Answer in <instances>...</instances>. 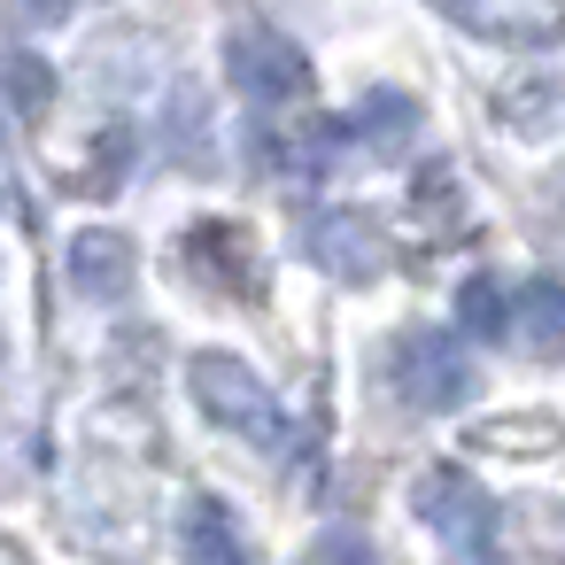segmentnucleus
<instances>
[{"mask_svg": "<svg viewBox=\"0 0 565 565\" xmlns=\"http://www.w3.org/2000/svg\"><path fill=\"white\" fill-rule=\"evenodd\" d=\"M457 326L472 333V341H511L519 333V318H511V287L503 279H465V295H457Z\"/></svg>", "mask_w": 565, "mask_h": 565, "instance_id": "9", "label": "nucleus"}, {"mask_svg": "<svg viewBox=\"0 0 565 565\" xmlns=\"http://www.w3.org/2000/svg\"><path fill=\"white\" fill-rule=\"evenodd\" d=\"M179 542H186V565H256V550H248L225 495H194L186 519H179Z\"/></svg>", "mask_w": 565, "mask_h": 565, "instance_id": "7", "label": "nucleus"}, {"mask_svg": "<svg viewBox=\"0 0 565 565\" xmlns=\"http://www.w3.org/2000/svg\"><path fill=\"white\" fill-rule=\"evenodd\" d=\"M0 78H9L17 117H40V109L55 102V78H47V63H40V55H9V71H0Z\"/></svg>", "mask_w": 565, "mask_h": 565, "instance_id": "11", "label": "nucleus"}, {"mask_svg": "<svg viewBox=\"0 0 565 565\" xmlns=\"http://www.w3.org/2000/svg\"><path fill=\"white\" fill-rule=\"evenodd\" d=\"M71 287H78L86 302H125V295H132V241L109 233V225L78 233V241H71Z\"/></svg>", "mask_w": 565, "mask_h": 565, "instance_id": "6", "label": "nucleus"}, {"mask_svg": "<svg viewBox=\"0 0 565 565\" xmlns=\"http://www.w3.org/2000/svg\"><path fill=\"white\" fill-rule=\"evenodd\" d=\"M411 511L426 519V534L449 550V557H465V565H488V550H495V534H503V511H495V495L472 480V472H457V465H434V472H418V488H411Z\"/></svg>", "mask_w": 565, "mask_h": 565, "instance_id": "1", "label": "nucleus"}, {"mask_svg": "<svg viewBox=\"0 0 565 565\" xmlns=\"http://www.w3.org/2000/svg\"><path fill=\"white\" fill-rule=\"evenodd\" d=\"M387 380H395V395H403L411 411H457V403H472V387H480L465 341L441 333V326H411V333L387 349Z\"/></svg>", "mask_w": 565, "mask_h": 565, "instance_id": "3", "label": "nucleus"}, {"mask_svg": "<svg viewBox=\"0 0 565 565\" xmlns=\"http://www.w3.org/2000/svg\"><path fill=\"white\" fill-rule=\"evenodd\" d=\"M186 387H194V403H202L210 426H225V434H241L256 449H287V411H279V395L241 356H194Z\"/></svg>", "mask_w": 565, "mask_h": 565, "instance_id": "2", "label": "nucleus"}, {"mask_svg": "<svg viewBox=\"0 0 565 565\" xmlns=\"http://www.w3.org/2000/svg\"><path fill=\"white\" fill-rule=\"evenodd\" d=\"M225 71H233V86H241L248 102H264V109L310 94V55H302L295 40H279V32H233Z\"/></svg>", "mask_w": 565, "mask_h": 565, "instance_id": "4", "label": "nucleus"}, {"mask_svg": "<svg viewBox=\"0 0 565 565\" xmlns=\"http://www.w3.org/2000/svg\"><path fill=\"white\" fill-rule=\"evenodd\" d=\"M341 132H349V140H364L372 156H403V148H411V132H418V102H403V94H372L356 117H341Z\"/></svg>", "mask_w": 565, "mask_h": 565, "instance_id": "8", "label": "nucleus"}, {"mask_svg": "<svg viewBox=\"0 0 565 565\" xmlns=\"http://www.w3.org/2000/svg\"><path fill=\"white\" fill-rule=\"evenodd\" d=\"M302 565H387V557H380V550H372L364 534H349V526H341V534H318Z\"/></svg>", "mask_w": 565, "mask_h": 565, "instance_id": "12", "label": "nucleus"}, {"mask_svg": "<svg viewBox=\"0 0 565 565\" xmlns=\"http://www.w3.org/2000/svg\"><path fill=\"white\" fill-rule=\"evenodd\" d=\"M17 9H24L32 24H63V17H71V0H17Z\"/></svg>", "mask_w": 565, "mask_h": 565, "instance_id": "13", "label": "nucleus"}, {"mask_svg": "<svg viewBox=\"0 0 565 565\" xmlns=\"http://www.w3.org/2000/svg\"><path fill=\"white\" fill-rule=\"evenodd\" d=\"M302 248H310V264L333 271V279H372V271H380V233H372V217H356V210H318V217H302Z\"/></svg>", "mask_w": 565, "mask_h": 565, "instance_id": "5", "label": "nucleus"}, {"mask_svg": "<svg viewBox=\"0 0 565 565\" xmlns=\"http://www.w3.org/2000/svg\"><path fill=\"white\" fill-rule=\"evenodd\" d=\"M511 318H526V341L550 356L557 349V287L550 279H526L519 295H511Z\"/></svg>", "mask_w": 565, "mask_h": 565, "instance_id": "10", "label": "nucleus"}]
</instances>
